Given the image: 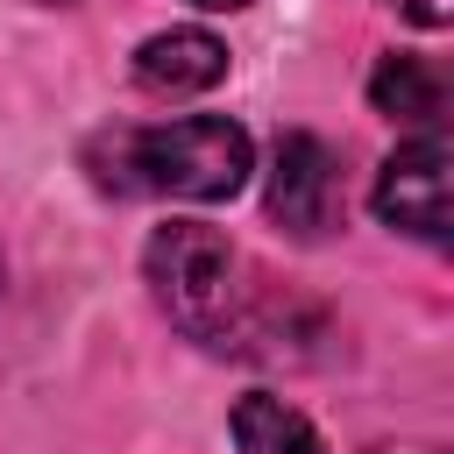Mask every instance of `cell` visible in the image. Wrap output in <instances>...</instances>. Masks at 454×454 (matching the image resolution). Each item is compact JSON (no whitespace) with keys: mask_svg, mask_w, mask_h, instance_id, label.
Returning a JSON list of instances; mask_svg holds the SVG:
<instances>
[{"mask_svg":"<svg viewBox=\"0 0 454 454\" xmlns=\"http://www.w3.org/2000/svg\"><path fill=\"white\" fill-rule=\"evenodd\" d=\"M447 199H454V149L447 135H411L383 156L376 170V220L411 234V241H447Z\"/></svg>","mask_w":454,"mask_h":454,"instance_id":"3957f363","label":"cell"},{"mask_svg":"<svg viewBox=\"0 0 454 454\" xmlns=\"http://www.w3.org/2000/svg\"><path fill=\"white\" fill-rule=\"evenodd\" d=\"M227 426H234V454H326L319 426H312L298 404L270 397V390H248Z\"/></svg>","mask_w":454,"mask_h":454,"instance_id":"52a82bcc","label":"cell"},{"mask_svg":"<svg viewBox=\"0 0 454 454\" xmlns=\"http://www.w3.org/2000/svg\"><path fill=\"white\" fill-rule=\"evenodd\" d=\"M376 454H433V447H376Z\"/></svg>","mask_w":454,"mask_h":454,"instance_id":"30bf717a","label":"cell"},{"mask_svg":"<svg viewBox=\"0 0 454 454\" xmlns=\"http://www.w3.org/2000/svg\"><path fill=\"white\" fill-rule=\"evenodd\" d=\"M220 78H227V43L206 28H163L135 50V85L156 99H184V92H206Z\"/></svg>","mask_w":454,"mask_h":454,"instance_id":"5b68a950","label":"cell"},{"mask_svg":"<svg viewBox=\"0 0 454 454\" xmlns=\"http://www.w3.org/2000/svg\"><path fill=\"white\" fill-rule=\"evenodd\" d=\"M35 7H57V0H35Z\"/></svg>","mask_w":454,"mask_h":454,"instance_id":"8fae6325","label":"cell"},{"mask_svg":"<svg viewBox=\"0 0 454 454\" xmlns=\"http://www.w3.org/2000/svg\"><path fill=\"white\" fill-rule=\"evenodd\" d=\"M369 106L383 114V121H404V128H419V135H433L440 121H447V71L433 64V57H376V71H369Z\"/></svg>","mask_w":454,"mask_h":454,"instance_id":"8992f818","label":"cell"},{"mask_svg":"<svg viewBox=\"0 0 454 454\" xmlns=\"http://www.w3.org/2000/svg\"><path fill=\"white\" fill-rule=\"evenodd\" d=\"M270 220L291 234V241H319L333 220H340V156L312 135V128H291L277 135V156H270Z\"/></svg>","mask_w":454,"mask_h":454,"instance_id":"277c9868","label":"cell"},{"mask_svg":"<svg viewBox=\"0 0 454 454\" xmlns=\"http://www.w3.org/2000/svg\"><path fill=\"white\" fill-rule=\"evenodd\" d=\"M383 7H397V14L419 21V28H447V21H454V0H383Z\"/></svg>","mask_w":454,"mask_h":454,"instance_id":"ba28073f","label":"cell"},{"mask_svg":"<svg viewBox=\"0 0 454 454\" xmlns=\"http://www.w3.org/2000/svg\"><path fill=\"white\" fill-rule=\"evenodd\" d=\"M85 177L114 199H234L255 170L248 128L227 114H177V121H114L85 135Z\"/></svg>","mask_w":454,"mask_h":454,"instance_id":"7a4b0ae2","label":"cell"},{"mask_svg":"<svg viewBox=\"0 0 454 454\" xmlns=\"http://www.w3.org/2000/svg\"><path fill=\"white\" fill-rule=\"evenodd\" d=\"M192 7H206V14H241V7H255V0H192Z\"/></svg>","mask_w":454,"mask_h":454,"instance_id":"9c48e42d","label":"cell"},{"mask_svg":"<svg viewBox=\"0 0 454 454\" xmlns=\"http://www.w3.org/2000/svg\"><path fill=\"white\" fill-rule=\"evenodd\" d=\"M149 291L163 319L199 340L206 355L234 362H312L326 340V312L277 284L262 262H248L220 227L206 220H163L142 248Z\"/></svg>","mask_w":454,"mask_h":454,"instance_id":"6da1fadb","label":"cell"}]
</instances>
